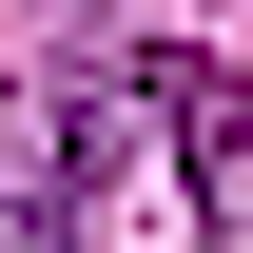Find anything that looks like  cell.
I'll return each instance as SVG.
<instances>
[{"mask_svg":"<svg viewBox=\"0 0 253 253\" xmlns=\"http://www.w3.org/2000/svg\"><path fill=\"white\" fill-rule=\"evenodd\" d=\"M117 136H136V117H117V78L78 59V78L39 97L20 136H0V253H97V195H117Z\"/></svg>","mask_w":253,"mask_h":253,"instance_id":"cell-1","label":"cell"},{"mask_svg":"<svg viewBox=\"0 0 253 253\" xmlns=\"http://www.w3.org/2000/svg\"><path fill=\"white\" fill-rule=\"evenodd\" d=\"M117 117H156V156H175V195H234V156H253V97H234V59L214 39H117Z\"/></svg>","mask_w":253,"mask_h":253,"instance_id":"cell-2","label":"cell"}]
</instances>
